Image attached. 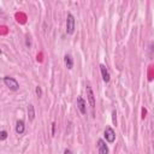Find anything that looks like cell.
Segmentation results:
<instances>
[{"label":"cell","instance_id":"15","mask_svg":"<svg viewBox=\"0 0 154 154\" xmlns=\"http://www.w3.org/2000/svg\"><path fill=\"white\" fill-rule=\"evenodd\" d=\"M64 154H73V153H72L70 149H65V150H64Z\"/></svg>","mask_w":154,"mask_h":154},{"label":"cell","instance_id":"6","mask_svg":"<svg viewBox=\"0 0 154 154\" xmlns=\"http://www.w3.org/2000/svg\"><path fill=\"white\" fill-rule=\"evenodd\" d=\"M100 71H101V76H102L104 82H105V83H108V82H110V80H111V75H110V72H108L107 67H106L104 64H101V65H100Z\"/></svg>","mask_w":154,"mask_h":154},{"label":"cell","instance_id":"14","mask_svg":"<svg viewBox=\"0 0 154 154\" xmlns=\"http://www.w3.org/2000/svg\"><path fill=\"white\" fill-rule=\"evenodd\" d=\"M25 45H27V47H30V46H31V41H30V37H27V40H25Z\"/></svg>","mask_w":154,"mask_h":154},{"label":"cell","instance_id":"7","mask_svg":"<svg viewBox=\"0 0 154 154\" xmlns=\"http://www.w3.org/2000/svg\"><path fill=\"white\" fill-rule=\"evenodd\" d=\"M98 149H99V154H108V147L105 143L104 140H98Z\"/></svg>","mask_w":154,"mask_h":154},{"label":"cell","instance_id":"9","mask_svg":"<svg viewBox=\"0 0 154 154\" xmlns=\"http://www.w3.org/2000/svg\"><path fill=\"white\" fill-rule=\"evenodd\" d=\"M64 61H65V65H66L67 69H72V66H73V60H72L71 55L66 54V55L64 57Z\"/></svg>","mask_w":154,"mask_h":154},{"label":"cell","instance_id":"3","mask_svg":"<svg viewBox=\"0 0 154 154\" xmlns=\"http://www.w3.org/2000/svg\"><path fill=\"white\" fill-rule=\"evenodd\" d=\"M104 135H105V138H106L107 142H110V143H113L114 142V140H116V132H114V130L111 126H106Z\"/></svg>","mask_w":154,"mask_h":154},{"label":"cell","instance_id":"2","mask_svg":"<svg viewBox=\"0 0 154 154\" xmlns=\"http://www.w3.org/2000/svg\"><path fill=\"white\" fill-rule=\"evenodd\" d=\"M66 33L69 35H72L75 33V17L69 13L66 17Z\"/></svg>","mask_w":154,"mask_h":154},{"label":"cell","instance_id":"8","mask_svg":"<svg viewBox=\"0 0 154 154\" xmlns=\"http://www.w3.org/2000/svg\"><path fill=\"white\" fill-rule=\"evenodd\" d=\"M24 130H25L24 122H23V120H18V122L16 123V132H17L18 135H22V134L24 132Z\"/></svg>","mask_w":154,"mask_h":154},{"label":"cell","instance_id":"12","mask_svg":"<svg viewBox=\"0 0 154 154\" xmlns=\"http://www.w3.org/2000/svg\"><path fill=\"white\" fill-rule=\"evenodd\" d=\"M35 93H36V95L40 98V96H42V89H41V87L40 86H37L36 88H35Z\"/></svg>","mask_w":154,"mask_h":154},{"label":"cell","instance_id":"1","mask_svg":"<svg viewBox=\"0 0 154 154\" xmlns=\"http://www.w3.org/2000/svg\"><path fill=\"white\" fill-rule=\"evenodd\" d=\"M4 83H5V86H6L10 90L16 92V90L19 89V83L17 82L16 78H13V77H10V76L4 77Z\"/></svg>","mask_w":154,"mask_h":154},{"label":"cell","instance_id":"11","mask_svg":"<svg viewBox=\"0 0 154 154\" xmlns=\"http://www.w3.org/2000/svg\"><path fill=\"white\" fill-rule=\"evenodd\" d=\"M7 138V132L5 130H1V132H0V140L1 141H5Z\"/></svg>","mask_w":154,"mask_h":154},{"label":"cell","instance_id":"13","mask_svg":"<svg viewBox=\"0 0 154 154\" xmlns=\"http://www.w3.org/2000/svg\"><path fill=\"white\" fill-rule=\"evenodd\" d=\"M112 122H113L114 125H117V112H116V110L112 111Z\"/></svg>","mask_w":154,"mask_h":154},{"label":"cell","instance_id":"16","mask_svg":"<svg viewBox=\"0 0 154 154\" xmlns=\"http://www.w3.org/2000/svg\"><path fill=\"white\" fill-rule=\"evenodd\" d=\"M54 129H55V123L52 124V135H54Z\"/></svg>","mask_w":154,"mask_h":154},{"label":"cell","instance_id":"5","mask_svg":"<svg viewBox=\"0 0 154 154\" xmlns=\"http://www.w3.org/2000/svg\"><path fill=\"white\" fill-rule=\"evenodd\" d=\"M77 108L80 110V112L82 114H86L87 112V104L84 101V99L82 96H77Z\"/></svg>","mask_w":154,"mask_h":154},{"label":"cell","instance_id":"4","mask_svg":"<svg viewBox=\"0 0 154 154\" xmlns=\"http://www.w3.org/2000/svg\"><path fill=\"white\" fill-rule=\"evenodd\" d=\"M86 92H87V98H88V102L92 108L95 107V96H94V93H93V89L90 86H87L86 88Z\"/></svg>","mask_w":154,"mask_h":154},{"label":"cell","instance_id":"10","mask_svg":"<svg viewBox=\"0 0 154 154\" xmlns=\"http://www.w3.org/2000/svg\"><path fill=\"white\" fill-rule=\"evenodd\" d=\"M28 114H29V119L30 120H34V118H35V110H34V106L33 105H29V107H28Z\"/></svg>","mask_w":154,"mask_h":154}]
</instances>
